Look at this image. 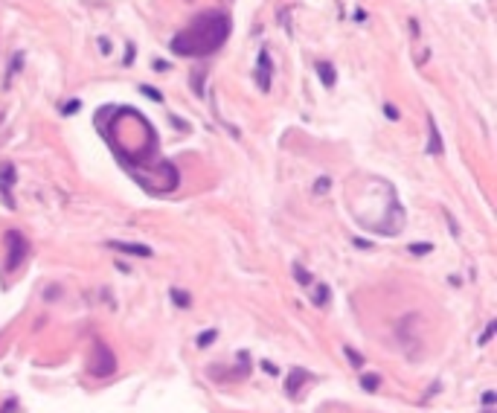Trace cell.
<instances>
[{"label":"cell","mask_w":497,"mask_h":413,"mask_svg":"<svg viewBox=\"0 0 497 413\" xmlns=\"http://www.w3.org/2000/svg\"><path fill=\"white\" fill-rule=\"evenodd\" d=\"M227 35H230V18L221 9H209L195 15L187 30H180L172 38V53L187 55V59H204L224 47Z\"/></svg>","instance_id":"6da1fadb"},{"label":"cell","mask_w":497,"mask_h":413,"mask_svg":"<svg viewBox=\"0 0 497 413\" xmlns=\"http://www.w3.org/2000/svg\"><path fill=\"white\" fill-rule=\"evenodd\" d=\"M113 369H117V355L111 352L108 344L102 340H96L93 344V355H91V373L105 378V376H113Z\"/></svg>","instance_id":"7a4b0ae2"},{"label":"cell","mask_w":497,"mask_h":413,"mask_svg":"<svg viewBox=\"0 0 497 413\" xmlns=\"http://www.w3.org/2000/svg\"><path fill=\"white\" fill-rule=\"evenodd\" d=\"M6 248H9V253H6V270H18L26 256H30V241H26L18 230H9L6 233Z\"/></svg>","instance_id":"3957f363"},{"label":"cell","mask_w":497,"mask_h":413,"mask_svg":"<svg viewBox=\"0 0 497 413\" xmlns=\"http://www.w3.org/2000/svg\"><path fill=\"white\" fill-rule=\"evenodd\" d=\"M308 378H311L308 369L294 367L291 373H288V381H285V393H288V396H297V393H300V387H303V384H306Z\"/></svg>","instance_id":"277c9868"},{"label":"cell","mask_w":497,"mask_h":413,"mask_svg":"<svg viewBox=\"0 0 497 413\" xmlns=\"http://www.w3.org/2000/svg\"><path fill=\"white\" fill-rule=\"evenodd\" d=\"M428 137H431V143H428V154H433V158H439L442 154V137H439V128H436V120H433V113H428Z\"/></svg>","instance_id":"5b68a950"},{"label":"cell","mask_w":497,"mask_h":413,"mask_svg":"<svg viewBox=\"0 0 497 413\" xmlns=\"http://www.w3.org/2000/svg\"><path fill=\"white\" fill-rule=\"evenodd\" d=\"M111 250H120V253H129V256H151V248L146 245H131V241H108Z\"/></svg>","instance_id":"8992f818"},{"label":"cell","mask_w":497,"mask_h":413,"mask_svg":"<svg viewBox=\"0 0 497 413\" xmlns=\"http://www.w3.org/2000/svg\"><path fill=\"white\" fill-rule=\"evenodd\" d=\"M256 79H259L262 91L271 88V59H268V53H259V73H256Z\"/></svg>","instance_id":"52a82bcc"},{"label":"cell","mask_w":497,"mask_h":413,"mask_svg":"<svg viewBox=\"0 0 497 413\" xmlns=\"http://www.w3.org/2000/svg\"><path fill=\"white\" fill-rule=\"evenodd\" d=\"M317 73H320V82L326 84V88H332L335 84V67L329 62H317Z\"/></svg>","instance_id":"ba28073f"},{"label":"cell","mask_w":497,"mask_h":413,"mask_svg":"<svg viewBox=\"0 0 497 413\" xmlns=\"http://www.w3.org/2000/svg\"><path fill=\"white\" fill-rule=\"evenodd\" d=\"M378 384H381V376H375V373H366V376L361 378V387H364L366 393H375Z\"/></svg>","instance_id":"9c48e42d"},{"label":"cell","mask_w":497,"mask_h":413,"mask_svg":"<svg viewBox=\"0 0 497 413\" xmlns=\"http://www.w3.org/2000/svg\"><path fill=\"white\" fill-rule=\"evenodd\" d=\"M0 183H15V166L12 163H0Z\"/></svg>","instance_id":"30bf717a"},{"label":"cell","mask_w":497,"mask_h":413,"mask_svg":"<svg viewBox=\"0 0 497 413\" xmlns=\"http://www.w3.org/2000/svg\"><path fill=\"white\" fill-rule=\"evenodd\" d=\"M344 355L349 358V364H352L355 369H361V367H364V355H361V352H355L352 347H346V349H344Z\"/></svg>","instance_id":"8fae6325"},{"label":"cell","mask_w":497,"mask_h":413,"mask_svg":"<svg viewBox=\"0 0 497 413\" xmlns=\"http://www.w3.org/2000/svg\"><path fill=\"white\" fill-rule=\"evenodd\" d=\"M172 300H175V303L180 306V309H187V306L192 303V300H189V294L183 291V288H175V291H172Z\"/></svg>","instance_id":"7c38bea8"},{"label":"cell","mask_w":497,"mask_h":413,"mask_svg":"<svg viewBox=\"0 0 497 413\" xmlns=\"http://www.w3.org/2000/svg\"><path fill=\"white\" fill-rule=\"evenodd\" d=\"M315 303H317V306H326V303H329V286H323V282H320V286H317V294H315Z\"/></svg>","instance_id":"4fadbf2b"},{"label":"cell","mask_w":497,"mask_h":413,"mask_svg":"<svg viewBox=\"0 0 497 413\" xmlns=\"http://www.w3.org/2000/svg\"><path fill=\"white\" fill-rule=\"evenodd\" d=\"M433 250V245L431 241H416V245H410V253H416V256H422V253H431Z\"/></svg>","instance_id":"5bb4252c"},{"label":"cell","mask_w":497,"mask_h":413,"mask_svg":"<svg viewBox=\"0 0 497 413\" xmlns=\"http://www.w3.org/2000/svg\"><path fill=\"white\" fill-rule=\"evenodd\" d=\"M294 277H297V282H303V286H308V282H311V277L303 270V265H294Z\"/></svg>","instance_id":"9a60e30c"},{"label":"cell","mask_w":497,"mask_h":413,"mask_svg":"<svg viewBox=\"0 0 497 413\" xmlns=\"http://www.w3.org/2000/svg\"><path fill=\"white\" fill-rule=\"evenodd\" d=\"M212 340H216V332L209 329V332H204V335H198V347H209Z\"/></svg>","instance_id":"2e32d148"},{"label":"cell","mask_w":497,"mask_h":413,"mask_svg":"<svg viewBox=\"0 0 497 413\" xmlns=\"http://www.w3.org/2000/svg\"><path fill=\"white\" fill-rule=\"evenodd\" d=\"M494 329H497V323L491 320V323L486 326V332H482V338H480V344H489V340H491V335H494Z\"/></svg>","instance_id":"e0dca14e"},{"label":"cell","mask_w":497,"mask_h":413,"mask_svg":"<svg viewBox=\"0 0 497 413\" xmlns=\"http://www.w3.org/2000/svg\"><path fill=\"white\" fill-rule=\"evenodd\" d=\"M79 108H82V102H76V99H73V102H67V105H64L62 111H64V113H67V117H70V113H76Z\"/></svg>","instance_id":"ac0fdd59"},{"label":"cell","mask_w":497,"mask_h":413,"mask_svg":"<svg viewBox=\"0 0 497 413\" xmlns=\"http://www.w3.org/2000/svg\"><path fill=\"white\" fill-rule=\"evenodd\" d=\"M140 91H143L146 96H151V99H158V102H160V99H163V96H160L158 91H154V88H149V84H143V88H140Z\"/></svg>","instance_id":"d6986e66"},{"label":"cell","mask_w":497,"mask_h":413,"mask_svg":"<svg viewBox=\"0 0 497 413\" xmlns=\"http://www.w3.org/2000/svg\"><path fill=\"white\" fill-rule=\"evenodd\" d=\"M15 407H18V402H15V398H9V402L0 407V413H15Z\"/></svg>","instance_id":"ffe728a7"},{"label":"cell","mask_w":497,"mask_h":413,"mask_svg":"<svg viewBox=\"0 0 497 413\" xmlns=\"http://www.w3.org/2000/svg\"><path fill=\"white\" fill-rule=\"evenodd\" d=\"M384 113H387L390 120H399V108H395V105H384Z\"/></svg>","instance_id":"44dd1931"},{"label":"cell","mask_w":497,"mask_h":413,"mask_svg":"<svg viewBox=\"0 0 497 413\" xmlns=\"http://www.w3.org/2000/svg\"><path fill=\"white\" fill-rule=\"evenodd\" d=\"M482 405H494V393H486V396H482Z\"/></svg>","instance_id":"7402d4cb"}]
</instances>
